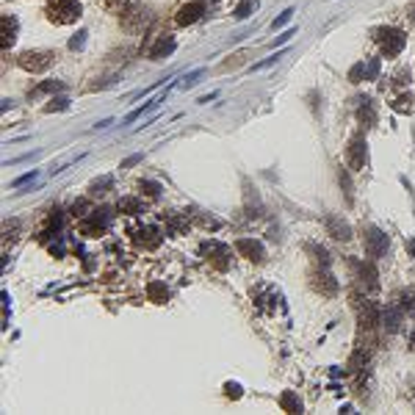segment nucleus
Returning <instances> with one entry per match:
<instances>
[{
	"instance_id": "35",
	"label": "nucleus",
	"mask_w": 415,
	"mask_h": 415,
	"mask_svg": "<svg viewBox=\"0 0 415 415\" xmlns=\"http://www.w3.org/2000/svg\"><path fill=\"white\" fill-rule=\"evenodd\" d=\"M225 390H227V396H232V399H238L241 396V385H235V382H227Z\"/></svg>"
},
{
	"instance_id": "37",
	"label": "nucleus",
	"mask_w": 415,
	"mask_h": 415,
	"mask_svg": "<svg viewBox=\"0 0 415 415\" xmlns=\"http://www.w3.org/2000/svg\"><path fill=\"white\" fill-rule=\"evenodd\" d=\"M150 296H152V299H158V296H163V299H166V296H169V291L161 288V285H152V288H150Z\"/></svg>"
},
{
	"instance_id": "5",
	"label": "nucleus",
	"mask_w": 415,
	"mask_h": 415,
	"mask_svg": "<svg viewBox=\"0 0 415 415\" xmlns=\"http://www.w3.org/2000/svg\"><path fill=\"white\" fill-rule=\"evenodd\" d=\"M108 222H111V211L108 208H103V211H94V216L92 219H83L80 222V232L83 235H100V232H106V227H108Z\"/></svg>"
},
{
	"instance_id": "17",
	"label": "nucleus",
	"mask_w": 415,
	"mask_h": 415,
	"mask_svg": "<svg viewBox=\"0 0 415 415\" xmlns=\"http://www.w3.org/2000/svg\"><path fill=\"white\" fill-rule=\"evenodd\" d=\"M282 56H285V50H277L274 56H268V58H263V61L252 64V67H249V72H261V70H268V67H274V64L280 61Z\"/></svg>"
},
{
	"instance_id": "9",
	"label": "nucleus",
	"mask_w": 415,
	"mask_h": 415,
	"mask_svg": "<svg viewBox=\"0 0 415 415\" xmlns=\"http://www.w3.org/2000/svg\"><path fill=\"white\" fill-rule=\"evenodd\" d=\"M368 161V150H366V141L363 139H354L352 144H349V166L352 169H363Z\"/></svg>"
},
{
	"instance_id": "14",
	"label": "nucleus",
	"mask_w": 415,
	"mask_h": 415,
	"mask_svg": "<svg viewBox=\"0 0 415 415\" xmlns=\"http://www.w3.org/2000/svg\"><path fill=\"white\" fill-rule=\"evenodd\" d=\"M360 321L366 324V327H374V324H379V310L374 302H366V307H360Z\"/></svg>"
},
{
	"instance_id": "20",
	"label": "nucleus",
	"mask_w": 415,
	"mask_h": 415,
	"mask_svg": "<svg viewBox=\"0 0 415 415\" xmlns=\"http://www.w3.org/2000/svg\"><path fill=\"white\" fill-rule=\"evenodd\" d=\"M58 89H64L61 80H44V83H39L31 94H47V92H58Z\"/></svg>"
},
{
	"instance_id": "24",
	"label": "nucleus",
	"mask_w": 415,
	"mask_h": 415,
	"mask_svg": "<svg viewBox=\"0 0 415 415\" xmlns=\"http://www.w3.org/2000/svg\"><path fill=\"white\" fill-rule=\"evenodd\" d=\"M205 75V70L199 67V70H194V72H189V75L183 77V89H191V86H197L199 83V77Z\"/></svg>"
},
{
	"instance_id": "25",
	"label": "nucleus",
	"mask_w": 415,
	"mask_h": 415,
	"mask_svg": "<svg viewBox=\"0 0 415 415\" xmlns=\"http://www.w3.org/2000/svg\"><path fill=\"white\" fill-rule=\"evenodd\" d=\"M399 299H404V302H401V310H407V313H413V316H415V294L404 291V294H399Z\"/></svg>"
},
{
	"instance_id": "33",
	"label": "nucleus",
	"mask_w": 415,
	"mask_h": 415,
	"mask_svg": "<svg viewBox=\"0 0 415 415\" xmlns=\"http://www.w3.org/2000/svg\"><path fill=\"white\" fill-rule=\"evenodd\" d=\"M141 158H144V155H141V152L130 155V158H125V161L119 163V169H130V166H136V163H141Z\"/></svg>"
},
{
	"instance_id": "22",
	"label": "nucleus",
	"mask_w": 415,
	"mask_h": 415,
	"mask_svg": "<svg viewBox=\"0 0 415 415\" xmlns=\"http://www.w3.org/2000/svg\"><path fill=\"white\" fill-rule=\"evenodd\" d=\"M246 56H249V53H246V50H241V53H235V56H230V61H225L222 67H219V70H222V72H227V70H235V67H238V64L244 61Z\"/></svg>"
},
{
	"instance_id": "19",
	"label": "nucleus",
	"mask_w": 415,
	"mask_h": 415,
	"mask_svg": "<svg viewBox=\"0 0 415 415\" xmlns=\"http://www.w3.org/2000/svg\"><path fill=\"white\" fill-rule=\"evenodd\" d=\"M357 116H360V122H366V127H371L374 122H377V111H374V106L368 103V100H366V106L360 108Z\"/></svg>"
},
{
	"instance_id": "38",
	"label": "nucleus",
	"mask_w": 415,
	"mask_h": 415,
	"mask_svg": "<svg viewBox=\"0 0 415 415\" xmlns=\"http://www.w3.org/2000/svg\"><path fill=\"white\" fill-rule=\"evenodd\" d=\"M216 97H219V92H211V94H205V97H199V103L205 106V103H211V100H216Z\"/></svg>"
},
{
	"instance_id": "4",
	"label": "nucleus",
	"mask_w": 415,
	"mask_h": 415,
	"mask_svg": "<svg viewBox=\"0 0 415 415\" xmlns=\"http://www.w3.org/2000/svg\"><path fill=\"white\" fill-rule=\"evenodd\" d=\"M363 241H366V252L371 255V258H382V255L387 252V235L382 230H377V227H366V235H363Z\"/></svg>"
},
{
	"instance_id": "36",
	"label": "nucleus",
	"mask_w": 415,
	"mask_h": 415,
	"mask_svg": "<svg viewBox=\"0 0 415 415\" xmlns=\"http://www.w3.org/2000/svg\"><path fill=\"white\" fill-rule=\"evenodd\" d=\"M296 34V28H288V31H282L280 36H277V42L274 44H285V42H291V36Z\"/></svg>"
},
{
	"instance_id": "31",
	"label": "nucleus",
	"mask_w": 415,
	"mask_h": 415,
	"mask_svg": "<svg viewBox=\"0 0 415 415\" xmlns=\"http://www.w3.org/2000/svg\"><path fill=\"white\" fill-rule=\"evenodd\" d=\"M70 108V100L67 97H58V100H53V106H47L44 111H67Z\"/></svg>"
},
{
	"instance_id": "16",
	"label": "nucleus",
	"mask_w": 415,
	"mask_h": 415,
	"mask_svg": "<svg viewBox=\"0 0 415 415\" xmlns=\"http://www.w3.org/2000/svg\"><path fill=\"white\" fill-rule=\"evenodd\" d=\"M139 0H106V8L113 14H127V8H133Z\"/></svg>"
},
{
	"instance_id": "23",
	"label": "nucleus",
	"mask_w": 415,
	"mask_h": 415,
	"mask_svg": "<svg viewBox=\"0 0 415 415\" xmlns=\"http://www.w3.org/2000/svg\"><path fill=\"white\" fill-rule=\"evenodd\" d=\"M349 80H352V83H360V80H366V61L354 64L352 72H349Z\"/></svg>"
},
{
	"instance_id": "11",
	"label": "nucleus",
	"mask_w": 415,
	"mask_h": 415,
	"mask_svg": "<svg viewBox=\"0 0 415 415\" xmlns=\"http://www.w3.org/2000/svg\"><path fill=\"white\" fill-rule=\"evenodd\" d=\"M235 249H238L244 258H249V261H263V244H261V241L241 238L238 244H235Z\"/></svg>"
},
{
	"instance_id": "7",
	"label": "nucleus",
	"mask_w": 415,
	"mask_h": 415,
	"mask_svg": "<svg viewBox=\"0 0 415 415\" xmlns=\"http://www.w3.org/2000/svg\"><path fill=\"white\" fill-rule=\"evenodd\" d=\"M202 14H205V3H186V6L177 11L175 22L177 25H194Z\"/></svg>"
},
{
	"instance_id": "34",
	"label": "nucleus",
	"mask_w": 415,
	"mask_h": 415,
	"mask_svg": "<svg viewBox=\"0 0 415 415\" xmlns=\"http://www.w3.org/2000/svg\"><path fill=\"white\" fill-rule=\"evenodd\" d=\"M34 177H36V172H28V175L17 177V180H11V189H20L22 183H28V180H34Z\"/></svg>"
},
{
	"instance_id": "30",
	"label": "nucleus",
	"mask_w": 415,
	"mask_h": 415,
	"mask_svg": "<svg viewBox=\"0 0 415 415\" xmlns=\"http://www.w3.org/2000/svg\"><path fill=\"white\" fill-rule=\"evenodd\" d=\"M377 72H379V58H371V61L366 64V80L377 77Z\"/></svg>"
},
{
	"instance_id": "8",
	"label": "nucleus",
	"mask_w": 415,
	"mask_h": 415,
	"mask_svg": "<svg viewBox=\"0 0 415 415\" xmlns=\"http://www.w3.org/2000/svg\"><path fill=\"white\" fill-rule=\"evenodd\" d=\"M310 280H313V288H316L321 296H335V294H338V282L332 280L327 271H324V274H321V271H313Z\"/></svg>"
},
{
	"instance_id": "28",
	"label": "nucleus",
	"mask_w": 415,
	"mask_h": 415,
	"mask_svg": "<svg viewBox=\"0 0 415 415\" xmlns=\"http://www.w3.org/2000/svg\"><path fill=\"white\" fill-rule=\"evenodd\" d=\"M393 108H396V111H401V113H404V111H413V97H410V94L399 97V100L393 103Z\"/></svg>"
},
{
	"instance_id": "29",
	"label": "nucleus",
	"mask_w": 415,
	"mask_h": 415,
	"mask_svg": "<svg viewBox=\"0 0 415 415\" xmlns=\"http://www.w3.org/2000/svg\"><path fill=\"white\" fill-rule=\"evenodd\" d=\"M83 44H86V31H77L70 39V50H83Z\"/></svg>"
},
{
	"instance_id": "3",
	"label": "nucleus",
	"mask_w": 415,
	"mask_h": 415,
	"mask_svg": "<svg viewBox=\"0 0 415 415\" xmlns=\"http://www.w3.org/2000/svg\"><path fill=\"white\" fill-rule=\"evenodd\" d=\"M53 61H56V53H50V50H28L20 56V67L28 72H47Z\"/></svg>"
},
{
	"instance_id": "15",
	"label": "nucleus",
	"mask_w": 415,
	"mask_h": 415,
	"mask_svg": "<svg viewBox=\"0 0 415 415\" xmlns=\"http://www.w3.org/2000/svg\"><path fill=\"white\" fill-rule=\"evenodd\" d=\"M113 186V177L106 175V177H100V180H94L92 186H89V197H103L108 189Z\"/></svg>"
},
{
	"instance_id": "12",
	"label": "nucleus",
	"mask_w": 415,
	"mask_h": 415,
	"mask_svg": "<svg viewBox=\"0 0 415 415\" xmlns=\"http://www.w3.org/2000/svg\"><path fill=\"white\" fill-rule=\"evenodd\" d=\"M401 313H404V310L396 307V304H387V307L382 310V324H385V330H390V332L399 330L401 327Z\"/></svg>"
},
{
	"instance_id": "21",
	"label": "nucleus",
	"mask_w": 415,
	"mask_h": 415,
	"mask_svg": "<svg viewBox=\"0 0 415 415\" xmlns=\"http://www.w3.org/2000/svg\"><path fill=\"white\" fill-rule=\"evenodd\" d=\"M255 8H258V3H252V0H244V3L235 8V20H246V17L255 11Z\"/></svg>"
},
{
	"instance_id": "32",
	"label": "nucleus",
	"mask_w": 415,
	"mask_h": 415,
	"mask_svg": "<svg viewBox=\"0 0 415 415\" xmlns=\"http://www.w3.org/2000/svg\"><path fill=\"white\" fill-rule=\"evenodd\" d=\"M119 208H122V211H130V213H139V211H141L139 199H122V202H119Z\"/></svg>"
},
{
	"instance_id": "2",
	"label": "nucleus",
	"mask_w": 415,
	"mask_h": 415,
	"mask_svg": "<svg viewBox=\"0 0 415 415\" xmlns=\"http://www.w3.org/2000/svg\"><path fill=\"white\" fill-rule=\"evenodd\" d=\"M374 34H377V42L382 44V53L387 58L399 56L401 50H404V44H407V36L399 28H379V31H374Z\"/></svg>"
},
{
	"instance_id": "26",
	"label": "nucleus",
	"mask_w": 415,
	"mask_h": 415,
	"mask_svg": "<svg viewBox=\"0 0 415 415\" xmlns=\"http://www.w3.org/2000/svg\"><path fill=\"white\" fill-rule=\"evenodd\" d=\"M291 17H294V8H285V11H282V14L277 17L274 22H271V31H280L282 25H288V22H291Z\"/></svg>"
},
{
	"instance_id": "6",
	"label": "nucleus",
	"mask_w": 415,
	"mask_h": 415,
	"mask_svg": "<svg viewBox=\"0 0 415 415\" xmlns=\"http://www.w3.org/2000/svg\"><path fill=\"white\" fill-rule=\"evenodd\" d=\"M175 50H177L175 39H172V36H161V39L150 47V61H163V58H169Z\"/></svg>"
},
{
	"instance_id": "27",
	"label": "nucleus",
	"mask_w": 415,
	"mask_h": 415,
	"mask_svg": "<svg viewBox=\"0 0 415 415\" xmlns=\"http://www.w3.org/2000/svg\"><path fill=\"white\" fill-rule=\"evenodd\" d=\"M139 189H141V194H147V197H158V194H161V186H158V183H150V180H147V183L141 180Z\"/></svg>"
},
{
	"instance_id": "1",
	"label": "nucleus",
	"mask_w": 415,
	"mask_h": 415,
	"mask_svg": "<svg viewBox=\"0 0 415 415\" xmlns=\"http://www.w3.org/2000/svg\"><path fill=\"white\" fill-rule=\"evenodd\" d=\"M80 14H83V6L77 0H56L47 8V20L56 25H72L80 20Z\"/></svg>"
},
{
	"instance_id": "13",
	"label": "nucleus",
	"mask_w": 415,
	"mask_h": 415,
	"mask_svg": "<svg viewBox=\"0 0 415 415\" xmlns=\"http://www.w3.org/2000/svg\"><path fill=\"white\" fill-rule=\"evenodd\" d=\"M202 252H211V258H213V261H219V266H222V268L227 266L225 258H230V249H227L225 244H216V241H211V244H202ZM211 258H208V261H211Z\"/></svg>"
},
{
	"instance_id": "10",
	"label": "nucleus",
	"mask_w": 415,
	"mask_h": 415,
	"mask_svg": "<svg viewBox=\"0 0 415 415\" xmlns=\"http://www.w3.org/2000/svg\"><path fill=\"white\" fill-rule=\"evenodd\" d=\"M324 225H327V232H330L332 238H338V241H349V238H352V227L346 225L340 216H327Z\"/></svg>"
},
{
	"instance_id": "18",
	"label": "nucleus",
	"mask_w": 415,
	"mask_h": 415,
	"mask_svg": "<svg viewBox=\"0 0 415 415\" xmlns=\"http://www.w3.org/2000/svg\"><path fill=\"white\" fill-rule=\"evenodd\" d=\"M280 404H282V410H288V413H302V401L296 399L294 393H285L280 399Z\"/></svg>"
}]
</instances>
